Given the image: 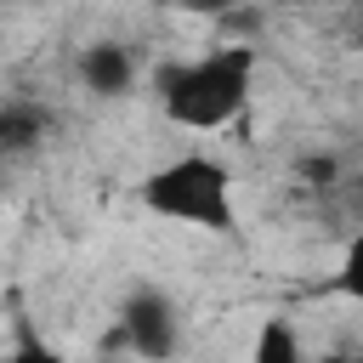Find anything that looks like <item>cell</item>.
<instances>
[{
    "label": "cell",
    "mask_w": 363,
    "mask_h": 363,
    "mask_svg": "<svg viewBox=\"0 0 363 363\" xmlns=\"http://www.w3.org/2000/svg\"><path fill=\"white\" fill-rule=\"evenodd\" d=\"M255 79V45L250 40H221L193 62H164L153 74V96L170 125L182 130H221L244 113Z\"/></svg>",
    "instance_id": "1"
},
{
    "label": "cell",
    "mask_w": 363,
    "mask_h": 363,
    "mask_svg": "<svg viewBox=\"0 0 363 363\" xmlns=\"http://www.w3.org/2000/svg\"><path fill=\"white\" fill-rule=\"evenodd\" d=\"M136 199H142V210H153L164 221H182V227H199V233H233L238 227L233 176L210 153H182V159L147 170Z\"/></svg>",
    "instance_id": "2"
},
{
    "label": "cell",
    "mask_w": 363,
    "mask_h": 363,
    "mask_svg": "<svg viewBox=\"0 0 363 363\" xmlns=\"http://www.w3.org/2000/svg\"><path fill=\"white\" fill-rule=\"evenodd\" d=\"M108 352H130V357H176L182 352V318L176 301L153 284L130 289L119 306V323L108 335Z\"/></svg>",
    "instance_id": "3"
},
{
    "label": "cell",
    "mask_w": 363,
    "mask_h": 363,
    "mask_svg": "<svg viewBox=\"0 0 363 363\" xmlns=\"http://www.w3.org/2000/svg\"><path fill=\"white\" fill-rule=\"evenodd\" d=\"M79 85H85L91 96L113 102V96H125V91L136 85V57H130L119 40H91V45L79 51Z\"/></svg>",
    "instance_id": "4"
},
{
    "label": "cell",
    "mask_w": 363,
    "mask_h": 363,
    "mask_svg": "<svg viewBox=\"0 0 363 363\" xmlns=\"http://www.w3.org/2000/svg\"><path fill=\"white\" fill-rule=\"evenodd\" d=\"M45 136H51V108H40L28 96L0 102V159H28Z\"/></svg>",
    "instance_id": "5"
},
{
    "label": "cell",
    "mask_w": 363,
    "mask_h": 363,
    "mask_svg": "<svg viewBox=\"0 0 363 363\" xmlns=\"http://www.w3.org/2000/svg\"><path fill=\"white\" fill-rule=\"evenodd\" d=\"M255 357H261V363H295V357H301V340H295L289 318H267V323H261V335H255Z\"/></svg>",
    "instance_id": "6"
},
{
    "label": "cell",
    "mask_w": 363,
    "mask_h": 363,
    "mask_svg": "<svg viewBox=\"0 0 363 363\" xmlns=\"http://www.w3.org/2000/svg\"><path fill=\"white\" fill-rule=\"evenodd\" d=\"M335 289L352 295V301H363V233H352V244L340 255V272H335Z\"/></svg>",
    "instance_id": "7"
},
{
    "label": "cell",
    "mask_w": 363,
    "mask_h": 363,
    "mask_svg": "<svg viewBox=\"0 0 363 363\" xmlns=\"http://www.w3.org/2000/svg\"><path fill=\"white\" fill-rule=\"evenodd\" d=\"M295 176H301L306 187H335V182H340V159H335V153H306V159L295 164Z\"/></svg>",
    "instance_id": "8"
},
{
    "label": "cell",
    "mask_w": 363,
    "mask_h": 363,
    "mask_svg": "<svg viewBox=\"0 0 363 363\" xmlns=\"http://www.w3.org/2000/svg\"><path fill=\"white\" fill-rule=\"evenodd\" d=\"M176 11H193V17H221L227 6H238V0H170Z\"/></svg>",
    "instance_id": "9"
}]
</instances>
